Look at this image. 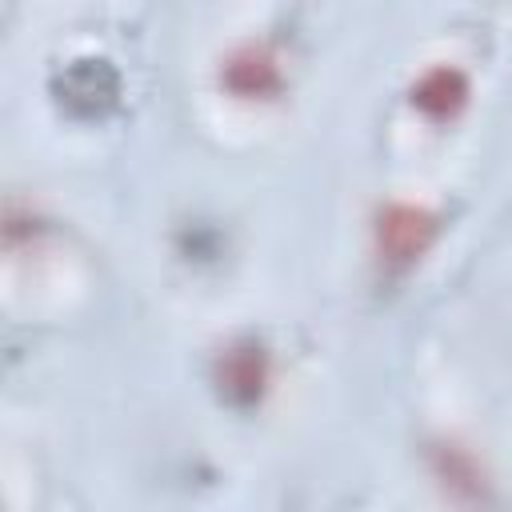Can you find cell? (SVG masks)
Returning <instances> with one entry per match:
<instances>
[{
  "label": "cell",
  "mask_w": 512,
  "mask_h": 512,
  "mask_svg": "<svg viewBox=\"0 0 512 512\" xmlns=\"http://www.w3.org/2000/svg\"><path fill=\"white\" fill-rule=\"evenodd\" d=\"M440 236V216L424 204L408 200H388L372 216V252L384 272L400 276L420 264V256L436 244Z\"/></svg>",
  "instance_id": "1"
},
{
  "label": "cell",
  "mask_w": 512,
  "mask_h": 512,
  "mask_svg": "<svg viewBox=\"0 0 512 512\" xmlns=\"http://www.w3.org/2000/svg\"><path fill=\"white\" fill-rule=\"evenodd\" d=\"M212 384L220 400L236 412H252L264 404L272 388V352L260 336H236L228 340L212 360Z\"/></svg>",
  "instance_id": "2"
},
{
  "label": "cell",
  "mask_w": 512,
  "mask_h": 512,
  "mask_svg": "<svg viewBox=\"0 0 512 512\" xmlns=\"http://www.w3.org/2000/svg\"><path fill=\"white\" fill-rule=\"evenodd\" d=\"M284 84H288V76H284V64L272 44L244 40L220 60V88L232 100L264 104V100H276L284 92Z\"/></svg>",
  "instance_id": "3"
},
{
  "label": "cell",
  "mask_w": 512,
  "mask_h": 512,
  "mask_svg": "<svg viewBox=\"0 0 512 512\" xmlns=\"http://www.w3.org/2000/svg\"><path fill=\"white\" fill-rule=\"evenodd\" d=\"M428 468L452 500H460V504H488L492 500V476L468 444H460L452 436L432 440L428 444Z\"/></svg>",
  "instance_id": "4"
},
{
  "label": "cell",
  "mask_w": 512,
  "mask_h": 512,
  "mask_svg": "<svg viewBox=\"0 0 512 512\" xmlns=\"http://www.w3.org/2000/svg\"><path fill=\"white\" fill-rule=\"evenodd\" d=\"M52 92L60 96V104L76 116H100L116 104L120 96V76L108 60L100 56H84V60H72L56 80H52Z\"/></svg>",
  "instance_id": "5"
},
{
  "label": "cell",
  "mask_w": 512,
  "mask_h": 512,
  "mask_svg": "<svg viewBox=\"0 0 512 512\" xmlns=\"http://www.w3.org/2000/svg\"><path fill=\"white\" fill-rule=\"evenodd\" d=\"M468 96H472V80L456 64H432L408 88L412 108L420 116H428L432 124H452L468 108Z\"/></svg>",
  "instance_id": "6"
},
{
  "label": "cell",
  "mask_w": 512,
  "mask_h": 512,
  "mask_svg": "<svg viewBox=\"0 0 512 512\" xmlns=\"http://www.w3.org/2000/svg\"><path fill=\"white\" fill-rule=\"evenodd\" d=\"M44 224L32 208H20V204H8V220H4V244L8 248H20V236H40Z\"/></svg>",
  "instance_id": "7"
}]
</instances>
